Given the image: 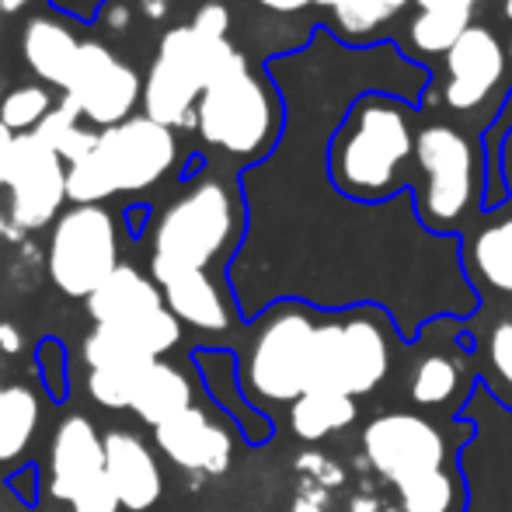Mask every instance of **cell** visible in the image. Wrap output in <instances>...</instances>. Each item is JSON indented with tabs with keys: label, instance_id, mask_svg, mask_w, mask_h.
Returning <instances> with one entry per match:
<instances>
[{
	"label": "cell",
	"instance_id": "1",
	"mask_svg": "<svg viewBox=\"0 0 512 512\" xmlns=\"http://www.w3.org/2000/svg\"><path fill=\"white\" fill-rule=\"evenodd\" d=\"M286 102V133L269 161L241 171L248 237L230 265L241 321H255L279 300L314 310L380 307L401 338L415 342L439 317L471 321L481 300L467 283L460 237L422 227L411 192L391 203H356L331 185L328 147L338 122L366 91H387L415 105L432 81L394 42L331 53L321 105L310 112L293 56L265 63Z\"/></svg>",
	"mask_w": 512,
	"mask_h": 512
},
{
	"label": "cell",
	"instance_id": "2",
	"mask_svg": "<svg viewBox=\"0 0 512 512\" xmlns=\"http://www.w3.org/2000/svg\"><path fill=\"white\" fill-rule=\"evenodd\" d=\"M248 237L241 175L216 161H196L164 206H154L147 230V272L157 286L185 276L230 279Z\"/></svg>",
	"mask_w": 512,
	"mask_h": 512
},
{
	"label": "cell",
	"instance_id": "3",
	"mask_svg": "<svg viewBox=\"0 0 512 512\" xmlns=\"http://www.w3.org/2000/svg\"><path fill=\"white\" fill-rule=\"evenodd\" d=\"M474 439L467 418L439 422L425 411H384L363 425V460L394 488L401 512H467L460 453Z\"/></svg>",
	"mask_w": 512,
	"mask_h": 512
},
{
	"label": "cell",
	"instance_id": "4",
	"mask_svg": "<svg viewBox=\"0 0 512 512\" xmlns=\"http://www.w3.org/2000/svg\"><path fill=\"white\" fill-rule=\"evenodd\" d=\"M418 108L387 91L359 95L328 147L331 185L356 203H391L415 189Z\"/></svg>",
	"mask_w": 512,
	"mask_h": 512
},
{
	"label": "cell",
	"instance_id": "5",
	"mask_svg": "<svg viewBox=\"0 0 512 512\" xmlns=\"http://www.w3.org/2000/svg\"><path fill=\"white\" fill-rule=\"evenodd\" d=\"M192 133L220 161L234 164L237 175L269 161L286 133V102L269 70H258L237 49L227 67L209 81L196 105Z\"/></svg>",
	"mask_w": 512,
	"mask_h": 512
},
{
	"label": "cell",
	"instance_id": "6",
	"mask_svg": "<svg viewBox=\"0 0 512 512\" xmlns=\"http://www.w3.org/2000/svg\"><path fill=\"white\" fill-rule=\"evenodd\" d=\"M237 53L223 0H203L189 21H178L157 42L143 74V115L171 129H192L196 105L216 74Z\"/></svg>",
	"mask_w": 512,
	"mask_h": 512
},
{
	"label": "cell",
	"instance_id": "7",
	"mask_svg": "<svg viewBox=\"0 0 512 512\" xmlns=\"http://www.w3.org/2000/svg\"><path fill=\"white\" fill-rule=\"evenodd\" d=\"M321 310L300 300H279L244 324V345L237 349L241 387L255 408H290L314 387V342Z\"/></svg>",
	"mask_w": 512,
	"mask_h": 512
},
{
	"label": "cell",
	"instance_id": "8",
	"mask_svg": "<svg viewBox=\"0 0 512 512\" xmlns=\"http://www.w3.org/2000/svg\"><path fill=\"white\" fill-rule=\"evenodd\" d=\"M182 168L178 129L133 115L98 136L84 161L70 164V206H105L115 196H143Z\"/></svg>",
	"mask_w": 512,
	"mask_h": 512
},
{
	"label": "cell",
	"instance_id": "9",
	"mask_svg": "<svg viewBox=\"0 0 512 512\" xmlns=\"http://www.w3.org/2000/svg\"><path fill=\"white\" fill-rule=\"evenodd\" d=\"M415 213L439 237H464L474 213H485V154L471 136L446 122H429L415 136Z\"/></svg>",
	"mask_w": 512,
	"mask_h": 512
},
{
	"label": "cell",
	"instance_id": "10",
	"mask_svg": "<svg viewBox=\"0 0 512 512\" xmlns=\"http://www.w3.org/2000/svg\"><path fill=\"white\" fill-rule=\"evenodd\" d=\"M405 345L398 324L380 307L321 310L310 391L366 398L394 373Z\"/></svg>",
	"mask_w": 512,
	"mask_h": 512
},
{
	"label": "cell",
	"instance_id": "11",
	"mask_svg": "<svg viewBox=\"0 0 512 512\" xmlns=\"http://www.w3.org/2000/svg\"><path fill=\"white\" fill-rule=\"evenodd\" d=\"M408 359V401L418 411L460 418L478 387V363H474V342L467 335V321L439 317L425 324L415 342L405 345Z\"/></svg>",
	"mask_w": 512,
	"mask_h": 512
},
{
	"label": "cell",
	"instance_id": "12",
	"mask_svg": "<svg viewBox=\"0 0 512 512\" xmlns=\"http://www.w3.org/2000/svg\"><path fill=\"white\" fill-rule=\"evenodd\" d=\"M119 258V220L108 206H70L49 234L46 269L53 286L70 300H88L108 283Z\"/></svg>",
	"mask_w": 512,
	"mask_h": 512
},
{
	"label": "cell",
	"instance_id": "13",
	"mask_svg": "<svg viewBox=\"0 0 512 512\" xmlns=\"http://www.w3.org/2000/svg\"><path fill=\"white\" fill-rule=\"evenodd\" d=\"M42 488L70 512H122L105 478V432L81 411L63 415L56 425Z\"/></svg>",
	"mask_w": 512,
	"mask_h": 512
},
{
	"label": "cell",
	"instance_id": "14",
	"mask_svg": "<svg viewBox=\"0 0 512 512\" xmlns=\"http://www.w3.org/2000/svg\"><path fill=\"white\" fill-rule=\"evenodd\" d=\"M460 418L474 425V439L460 453L471 506L467 512H512V411L474 387Z\"/></svg>",
	"mask_w": 512,
	"mask_h": 512
},
{
	"label": "cell",
	"instance_id": "15",
	"mask_svg": "<svg viewBox=\"0 0 512 512\" xmlns=\"http://www.w3.org/2000/svg\"><path fill=\"white\" fill-rule=\"evenodd\" d=\"M60 102L74 108L91 129L119 126L133 119L136 105H143V74L126 63L102 39H84L77 49L74 70L67 77V88L60 91Z\"/></svg>",
	"mask_w": 512,
	"mask_h": 512
},
{
	"label": "cell",
	"instance_id": "16",
	"mask_svg": "<svg viewBox=\"0 0 512 512\" xmlns=\"http://www.w3.org/2000/svg\"><path fill=\"white\" fill-rule=\"evenodd\" d=\"M67 175H70V164L39 133L18 136L11 175H7L14 227L42 230L60 220L63 203H70Z\"/></svg>",
	"mask_w": 512,
	"mask_h": 512
},
{
	"label": "cell",
	"instance_id": "17",
	"mask_svg": "<svg viewBox=\"0 0 512 512\" xmlns=\"http://www.w3.org/2000/svg\"><path fill=\"white\" fill-rule=\"evenodd\" d=\"M185 324L168 307L129 324H95L81 345L88 370H140L182 345Z\"/></svg>",
	"mask_w": 512,
	"mask_h": 512
},
{
	"label": "cell",
	"instance_id": "18",
	"mask_svg": "<svg viewBox=\"0 0 512 512\" xmlns=\"http://www.w3.org/2000/svg\"><path fill=\"white\" fill-rule=\"evenodd\" d=\"M234 432L230 418H223L216 408L192 405L171 422L150 429L154 446L164 460L178 471L199 474V478H223L234 464Z\"/></svg>",
	"mask_w": 512,
	"mask_h": 512
},
{
	"label": "cell",
	"instance_id": "19",
	"mask_svg": "<svg viewBox=\"0 0 512 512\" xmlns=\"http://www.w3.org/2000/svg\"><path fill=\"white\" fill-rule=\"evenodd\" d=\"M443 105L450 112H474L506 81L509 49L485 25H471L443 60Z\"/></svg>",
	"mask_w": 512,
	"mask_h": 512
},
{
	"label": "cell",
	"instance_id": "20",
	"mask_svg": "<svg viewBox=\"0 0 512 512\" xmlns=\"http://www.w3.org/2000/svg\"><path fill=\"white\" fill-rule=\"evenodd\" d=\"M192 370L203 380L209 405L223 418H230V425L244 443L258 450L276 436V418L255 408L244 394L241 373H237V349H230V345H196L192 349Z\"/></svg>",
	"mask_w": 512,
	"mask_h": 512
},
{
	"label": "cell",
	"instance_id": "21",
	"mask_svg": "<svg viewBox=\"0 0 512 512\" xmlns=\"http://www.w3.org/2000/svg\"><path fill=\"white\" fill-rule=\"evenodd\" d=\"M105 478L122 512H150L164 495L157 450L133 429L105 432Z\"/></svg>",
	"mask_w": 512,
	"mask_h": 512
},
{
	"label": "cell",
	"instance_id": "22",
	"mask_svg": "<svg viewBox=\"0 0 512 512\" xmlns=\"http://www.w3.org/2000/svg\"><path fill=\"white\" fill-rule=\"evenodd\" d=\"M467 283L481 304H512V213H485L460 237Z\"/></svg>",
	"mask_w": 512,
	"mask_h": 512
},
{
	"label": "cell",
	"instance_id": "23",
	"mask_svg": "<svg viewBox=\"0 0 512 512\" xmlns=\"http://www.w3.org/2000/svg\"><path fill=\"white\" fill-rule=\"evenodd\" d=\"M467 335L474 342L481 387L512 411V307L481 304L478 314L467 321Z\"/></svg>",
	"mask_w": 512,
	"mask_h": 512
},
{
	"label": "cell",
	"instance_id": "24",
	"mask_svg": "<svg viewBox=\"0 0 512 512\" xmlns=\"http://www.w3.org/2000/svg\"><path fill=\"white\" fill-rule=\"evenodd\" d=\"M81 42L84 39L77 35V28L70 25V14H35L21 32V60L42 84L63 91Z\"/></svg>",
	"mask_w": 512,
	"mask_h": 512
},
{
	"label": "cell",
	"instance_id": "25",
	"mask_svg": "<svg viewBox=\"0 0 512 512\" xmlns=\"http://www.w3.org/2000/svg\"><path fill=\"white\" fill-rule=\"evenodd\" d=\"M88 317L95 324H129L140 321V317H150L157 310H164V293L161 286L150 279V272H140L136 265L122 262L119 269L108 276L105 286H98L88 300Z\"/></svg>",
	"mask_w": 512,
	"mask_h": 512
},
{
	"label": "cell",
	"instance_id": "26",
	"mask_svg": "<svg viewBox=\"0 0 512 512\" xmlns=\"http://www.w3.org/2000/svg\"><path fill=\"white\" fill-rule=\"evenodd\" d=\"M46 401L32 384H0V474L4 481L18 467H25V453L32 450L42 429Z\"/></svg>",
	"mask_w": 512,
	"mask_h": 512
},
{
	"label": "cell",
	"instance_id": "27",
	"mask_svg": "<svg viewBox=\"0 0 512 512\" xmlns=\"http://www.w3.org/2000/svg\"><path fill=\"white\" fill-rule=\"evenodd\" d=\"M192 405H196V387L185 377L182 366L168 363V359H157V363H150L147 370H143L133 408L129 411H133L143 425L157 429V425L171 422V418L182 415V411Z\"/></svg>",
	"mask_w": 512,
	"mask_h": 512
},
{
	"label": "cell",
	"instance_id": "28",
	"mask_svg": "<svg viewBox=\"0 0 512 512\" xmlns=\"http://www.w3.org/2000/svg\"><path fill=\"white\" fill-rule=\"evenodd\" d=\"M286 422L300 443H321V439L345 432L359 422V401L345 398V394L310 391L286 408Z\"/></svg>",
	"mask_w": 512,
	"mask_h": 512
},
{
	"label": "cell",
	"instance_id": "29",
	"mask_svg": "<svg viewBox=\"0 0 512 512\" xmlns=\"http://www.w3.org/2000/svg\"><path fill=\"white\" fill-rule=\"evenodd\" d=\"M474 25V11H457V7H429L418 11L408 21V53L418 56V63L429 56H443L464 39V32Z\"/></svg>",
	"mask_w": 512,
	"mask_h": 512
},
{
	"label": "cell",
	"instance_id": "30",
	"mask_svg": "<svg viewBox=\"0 0 512 512\" xmlns=\"http://www.w3.org/2000/svg\"><path fill=\"white\" fill-rule=\"evenodd\" d=\"M321 11L328 14V25L321 28L352 49H366V39L394 18L387 0H328Z\"/></svg>",
	"mask_w": 512,
	"mask_h": 512
},
{
	"label": "cell",
	"instance_id": "31",
	"mask_svg": "<svg viewBox=\"0 0 512 512\" xmlns=\"http://www.w3.org/2000/svg\"><path fill=\"white\" fill-rule=\"evenodd\" d=\"M56 105H60V98L53 95L49 84H42V81L18 84V88H11L0 98V122H4L14 136L35 133V129L49 119V112H53Z\"/></svg>",
	"mask_w": 512,
	"mask_h": 512
},
{
	"label": "cell",
	"instance_id": "32",
	"mask_svg": "<svg viewBox=\"0 0 512 512\" xmlns=\"http://www.w3.org/2000/svg\"><path fill=\"white\" fill-rule=\"evenodd\" d=\"M35 133L42 136V140L49 143V147L56 150V154L63 157L67 164H77V161H84V157L95 150V143H98V129H91L88 122L81 119V115L74 112V108H67V105H56L53 112H49V119L42 122Z\"/></svg>",
	"mask_w": 512,
	"mask_h": 512
},
{
	"label": "cell",
	"instance_id": "33",
	"mask_svg": "<svg viewBox=\"0 0 512 512\" xmlns=\"http://www.w3.org/2000/svg\"><path fill=\"white\" fill-rule=\"evenodd\" d=\"M35 373H39L42 394H46L53 405H67L70 398V356L67 345L56 335L39 338L35 345Z\"/></svg>",
	"mask_w": 512,
	"mask_h": 512
},
{
	"label": "cell",
	"instance_id": "34",
	"mask_svg": "<svg viewBox=\"0 0 512 512\" xmlns=\"http://www.w3.org/2000/svg\"><path fill=\"white\" fill-rule=\"evenodd\" d=\"M297 471L304 474V481H314V488H321V492H335L345 481V471L324 453H304L297 460Z\"/></svg>",
	"mask_w": 512,
	"mask_h": 512
},
{
	"label": "cell",
	"instance_id": "35",
	"mask_svg": "<svg viewBox=\"0 0 512 512\" xmlns=\"http://www.w3.org/2000/svg\"><path fill=\"white\" fill-rule=\"evenodd\" d=\"M4 485L11 488V492L18 495L25 506L35 509V506H39V499H42V467L28 460V464L18 467V471H14L11 478L4 481Z\"/></svg>",
	"mask_w": 512,
	"mask_h": 512
},
{
	"label": "cell",
	"instance_id": "36",
	"mask_svg": "<svg viewBox=\"0 0 512 512\" xmlns=\"http://www.w3.org/2000/svg\"><path fill=\"white\" fill-rule=\"evenodd\" d=\"M14 143H18V136L0 122V189H7V175H11V161H14Z\"/></svg>",
	"mask_w": 512,
	"mask_h": 512
},
{
	"label": "cell",
	"instance_id": "37",
	"mask_svg": "<svg viewBox=\"0 0 512 512\" xmlns=\"http://www.w3.org/2000/svg\"><path fill=\"white\" fill-rule=\"evenodd\" d=\"M255 4L272 14H300L307 7H324L328 0H255Z\"/></svg>",
	"mask_w": 512,
	"mask_h": 512
},
{
	"label": "cell",
	"instance_id": "38",
	"mask_svg": "<svg viewBox=\"0 0 512 512\" xmlns=\"http://www.w3.org/2000/svg\"><path fill=\"white\" fill-rule=\"evenodd\" d=\"M21 342H25V335H21L18 324L0 321V352H4V356H18V352H21Z\"/></svg>",
	"mask_w": 512,
	"mask_h": 512
},
{
	"label": "cell",
	"instance_id": "39",
	"mask_svg": "<svg viewBox=\"0 0 512 512\" xmlns=\"http://www.w3.org/2000/svg\"><path fill=\"white\" fill-rule=\"evenodd\" d=\"M349 512H401V509L398 506H387V502H380L377 495L363 492V495H352Z\"/></svg>",
	"mask_w": 512,
	"mask_h": 512
},
{
	"label": "cell",
	"instance_id": "40",
	"mask_svg": "<svg viewBox=\"0 0 512 512\" xmlns=\"http://www.w3.org/2000/svg\"><path fill=\"white\" fill-rule=\"evenodd\" d=\"M418 4V11H429V7H457V11H474L478 0H411Z\"/></svg>",
	"mask_w": 512,
	"mask_h": 512
},
{
	"label": "cell",
	"instance_id": "41",
	"mask_svg": "<svg viewBox=\"0 0 512 512\" xmlns=\"http://www.w3.org/2000/svg\"><path fill=\"white\" fill-rule=\"evenodd\" d=\"M35 4H42V0H4V7H7V18H11V14L28 11V7H35Z\"/></svg>",
	"mask_w": 512,
	"mask_h": 512
},
{
	"label": "cell",
	"instance_id": "42",
	"mask_svg": "<svg viewBox=\"0 0 512 512\" xmlns=\"http://www.w3.org/2000/svg\"><path fill=\"white\" fill-rule=\"evenodd\" d=\"M502 168H506V182H509V192H512V136L506 143V157H502Z\"/></svg>",
	"mask_w": 512,
	"mask_h": 512
},
{
	"label": "cell",
	"instance_id": "43",
	"mask_svg": "<svg viewBox=\"0 0 512 512\" xmlns=\"http://www.w3.org/2000/svg\"><path fill=\"white\" fill-rule=\"evenodd\" d=\"M387 4H391V11H394V14H401V11H405V7L411 4V0H387Z\"/></svg>",
	"mask_w": 512,
	"mask_h": 512
},
{
	"label": "cell",
	"instance_id": "44",
	"mask_svg": "<svg viewBox=\"0 0 512 512\" xmlns=\"http://www.w3.org/2000/svg\"><path fill=\"white\" fill-rule=\"evenodd\" d=\"M502 11H506V18L512 21V0H506V4H502Z\"/></svg>",
	"mask_w": 512,
	"mask_h": 512
},
{
	"label": "cell",
	"instance_id": "45",
	"mask_svg": "<svg viewBox=\"0 0 512 512\" xmlns=\"http://www.w3.org/2000/svg\"><path fill=\"white\" fill-rule=\"evenodd\" d=\"M4 18H7V7H4V0H0V28H4Z\"/></svg>",
	"mask_w": 512,
	"mask_h": 512
},
{
	"label": "cell",
	"instance_id": "46",
	"mask_svg": "<svg viewBox=\"0 0 512 512\" xmlns=\"http://www.w3.org/2000/svg\"><path fill=\"white\" fill-rule=\"evenodd\" d=\"M509 63H512V39H509Z\"/></svg>",
	"mask_w": 512,
	"mask_h": 512
}]
</instances>
